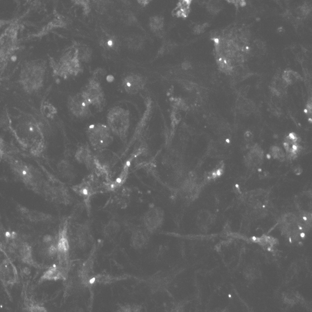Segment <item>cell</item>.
<instances>
[{"label":"cell","instance_id":"cell-1","mask_svg":"<svg viewBox=\"0 0 312 312\" xmlns=\"http://www.w3.org/2000/svg\"><path fill=\"white\" fill-rule=\"evenodd\" d=\"M11 126L12 136L22 149L34 158H41L46 150V140L44 128L38 120L32 115L20 118Z\"/></svg>","mask_w":312,"mask_h":312},{"label":"cell","instance_id":"cell-2","mask_svg":"<svg viewBox=\"0 0 312 312\" xmlns=\"http://www.w3.org/2000/svg\"><path fill=\"white\" fill-rule=\"evenodd\" d=\"M46 72V62L42 60L25 62L19 75V82L24 92L28 94L38 92L44 87Z\"/></svg>","mask_w":312,"mask_h":312},{"label":"cell","instance_id":"cell-3","mask_svg":"<svg viewBox=\"0 0 312 312\" xmlns=\"http://www.w3.org/2000/svg\"><path fill=\"white\" fill-rule=\"evenodd\" d=\"M4 160L14 175L25 186L36 191L42 190L44 180L40 171L34 166L14 154L8 156Z\"/></svg>","mask_w":312,"mask_h":312},{"label":"cell","instance_id":"cell-4","mask_svg":"<svg viewBox=\"0 0 312 312\" xmlns=\"http://www.w3.org/2000/svg\"><path fill=\"white\" fill-rule=\"evenodd\" d=\"M20 24L12 22L0 35V76L18 48Z\"/></svg>","mask_w":312,"mask_h":312},{"label":"cell","instance_id":"cell-5","mask_svg":"<svg viewBox=\"0 0 312 312\" xmlns=\"http://www.w3.org/2000/svg\"><path fill=\"white\" fill-rule=\"evenodd\" d=\"M51 66L55 76L64 79L76 76L82 68L78 58L77 46H72L62 55L58 62L51 61Z\"/></svg>","mask_w":312,"mask_h":312},{"label":"cell","instance_id":"cell-6","mask_svg":"<svg viewBox=\"0 0 312 312\" xmlns=\"http://www.w3.org/2000/svg\"><path fill=\"white\" fill-rule=\"evenodd\" d=\"M108 126L122 142L127 140L130 128V112L120 107L112 108L107 116Z\"/></svg>","mask_w":312,"mask_h":312},{"label":"cell","instance_id":"cell-7","mask_svg":"<svg viewBox=\"0 0 312 312\" xmlns=\"http://www.w3.org/2000/svg\"><path fill=\"white\" fill-rule=\"evenodd\" d=\"M86 134L90 146L96 150L107 149L113 142L112 133L105 124L99 123L90 126Z\"/></svg>","mask_w":312,"mask_h":312},{"label":"cell","instance_id":"cell-8","mask_svg":"<svg viewBox=\"0 0 312 312\" xmlns=\"http://www.w3.org/2000/svg\"><path fill=\"white\" fill-rule=\"evenodd\" d=\"M82 92L90 106L100 110L104 107L105 95L100 82L90 78Z\"/></svg>","mask_w":312,"mask_h":312},{"label":"cell","instance_id":"cell-9","mask_svg":"<svg viewBox=\"0 0 312 312\" xmlns=\"http://www.w3.org/2000/svg\"><path fill=\"white\" fill-rule=\"evenodd\" d=\"M68 108L72 115L80 119H84L92 115L90 104L82 92L70 96L68 100Z\"/></svg>","mask_w":312,"mask_h":312},{"label":"cell","instance_id":"cell-10","mask_svg":"<svg viewBox=\"0 0 312 312\" xmlns=\"http://www.w3.org/2000/svg\"><path fill=\"white\" fill-rule=\"evenodd\" d=\"M95 155L94 170L96 172L106 174L116 162L117 156L107 149L98 150Z\"/></svg>","mask_w":312,"mask_h":312},{"label":"cell","instance_id":"cell-11","mask_svg":"<svg viewBox=\"0 0 312 312\" xmlns=\"http://www.w3.org/2000/svg\"><path fill=\"white\" fill-rule=\"evenodd\" d=\"M18 280L16 266L10 259H4L0 264V280L5 286H14Z\"/></svg>","mask_w":312,"mask_h":312},{"label":"cell","instance_id":"cell-12","mask_svg":"<svg viewBox=\"0 0 312 312\" xmlns=\"http://www.w3.org/2000/svg\"><path fill=\"white\" fill-rule=\"evenodd\" d=\"M146 84L145 78L140 74H132L127 75L122 80L123 89L128 94L135 95L144 89Z\"/></svg>","mask_w":312,"mask_h":312},{"label":"cell","instance_id":"cell-13","mask_svg":"<svg viewBox=\"0 0 312 312\" xmlns=\"http://www.w3.org/2000/svg\"><path fill=\"white\" fill-rule=\"evenodd\" d=\"M164 212L160 208H154L148 211L144 216V223L146 228L150 232H154L162 225Z\"/></svg>","mask_w":312,"mask_h":312},{"label":"cell","instance_id":"cell-14","mask_svg":"<svg viewBox=\"0 0 312 312\" xmlns=\"http://www.w3.org/2000/svg\"><path fill=\"white\" fill-rule=\"evenodd\" d=\"M74 158L78 162L86 166L88 170H94L95 155L90 150L89 145L80 146L75 152Z\"/></svg>","mask_w":312,"mask_h":312},{"label":"cell","instance_id":"cell-15","mask_svg":"<svg viewBox=\"0 0 312 312\" xmlns=\"http://www.w3.org/2000/svg\"><path fill=\"white\" fill-rule=\"evenodd\" d=\"M72 190L84 198H89L94 192V180L92 178L84 180L80 184L74 186Z\"/></svg>","mask_w":312,"mask_h":312},{"label":"cell","instance_id":"cell-16","mask_svg":"<svg viewBox=\"0 0 312 312\" xmlns=\"http://www.w3.org/2000/svg\"><path fill=\"white\" fill-rule=\"evenodd\" d=\"M264 153L262 150L258 145L254 146L246 155L245 161L246 165L254 166L258 165L262 160Z\"/></svg>","mask_w":312,"mask_h":312},{"label":"cell","instance_id":"cell-17","mask_svg":"<svg viewBox=\"0 0 312 312\" xmlns=\"http://www.w3.org/2000/svg\"><path fill=\"white\" fill-rule=\"evenodd\" d=\"M149 240V236L144 230H136L133 232L132 236V246L136 249H140L146 245Z\"/></svg>","mask_w":312,"mask_h":312},{"label":"cell","instance_id":"cell-18","mask_svg":"<svg viewBox=\"0 0 312 312\" xmlns=\"http://www.w3.org/2000/svg\"><path fill=\"white\" fill-rule=\"evenodd\" d=\"M57 170L60 175L66 180H72L74 177V168L68 160H62L57 165Z\"/></svg>","mask_w":312,"mask_h":312},{"label":"cell","instance_id":"cell-19","mask_svg":"<svg viewBox=\"0 0 312 312\" xmlns=\"http://www.w3.org/2000/svg\"><path fill=\"white\" fill-rule=\"evenodd\" d=\"M192 0H178L177 5L173 10V14L178 18L188 17L190 12Z\"/></svg>","mask_w":312,"mask_h":312},{"label":"cell","instance_id":"cell-20","mask_svg":"<svg viewBox=\"0 0 312 312\" xmlns=\"http://www.w3.org/2000/svg\"><path fill=\"white\" fill-rule=\"evenodd\" d=\"M66 26V22L62 16H58L54 18V20H52L51 22H49V24H46V26L44 27V28L42 30V31L40 32V36H44V35L48 34L50 32L52 31L54 29L59 28H62Z\"/></svg>","mask_w":312,"mask_h":312},{"label":"cell","instance_id":"cell-21","mask_svg":"<svg viewBox=\"0 0 312 312\" xmlns=\"http://www.w3.org/2000/svg\"><path fill=\"white\" fill-rule=\"evenodd\" d=\"M60 279H65L64 274L58 266H54L45 272L41 278V281L58 280Z\"/></svg>","mask_w":312,"mask_h":312},{"label":"cell","instance_id":"cell-22","mask_svg":"<svg viewBox=\"0 0 312 312\" xmlns=\"http://www.w3.org/2000/svg\"><path fill=\"white\" fill-rule=\"evenodd\" d=\"M20 211L22 214L24 216L25 218H28L30 220L34 221H42L48 220L49 216L45 214H42L41 212H37V211H31L27 210L26 208H20Z\"/></svg>","mask_w":312,"mask_h":312},{"label":"cell","instance_id":"cell-23","mask_svg":"<svg viewBox=\"0 0 312 312\" xmlns=\"http://www.w3.org/2000/svg\"><path fill=\"white\" fill-rule=\"evenodd\" d=\"M164 25V20L162 16H155L150 18V30L156 34H160Z\"/></svg>","mask_w":312,"mask_h":312},{"label":"cell","instance_id":"cell-24","mask_svg":"<svg viewBox=\"0 0 312 312\" xmlns=\"http://www.w3.org/2000/svg\"><path fill=\"white\" fill-rule=\"evenodd\" d=\"M206 8L210 14L215 15L222 11L224 4L222 0H208Z\"/></svg>","mask_w":312,"mask_h":312},{"label":"cell","instance_id":"cell-25","mask_svg":"<svg viewBox=\"0 0 312 312\" xmlns=\"http://www.w3.org/2000/svg\"><path fill=\"white\" fill-rule=\"evenodd\" d=\"M78 58L80 62H88L90 61L92 57V51L90 48L85 45L77 46Z\"/></svg>","mask_w":312,"mask_h":312},{"label":"cell","instance_id":"cell-26","mask_svg":"<svg viewBox=\"0 0 312 312\" xmlns=\"http://www.w3.org/2000/svg\"><path fill=\"white\" fill-rule=\"evenodd\" d=\"M120 226L116 221L110 220L105 226L104 233L106 236L112 238L119 233Z\"/></svg>","mask_w":312,"mask_h":312},{"label":"cell","instance_id":"cell-27","mask_svg":"<svg viewBox=\"0 0 312 312\" xmlns=\"http://www.w3.org/2000/svg\"><path fill=\"white\" fill-rule=\"evenodd\" d=\"M144 40L140 36H130L127 40V45L130 49L140 50L144 46Z\"/></svg>","mask_w":312,"mask_h":312},{"label":"cell","instance_id":"cell-28","mask_svg":"<svg viewBox=\"0 0 312 312\" xmlns=\"http://www.w3.org/2000/svg\"><path fill=\"white\" fill-rule=\"evenodd\" d=\"M100 44L107 50H116L119 47V42L114 37L108 36L100 41Z\"/></svg>","mask_w":312,"mask_h":312},{"label":"cell","instance_id":"cell-29","mask_svg":"<svg viewBox=\"0 0 312 312\" xmlns=\"http://www.w3.org/2000/svg\"><path fill=\"white\" fill-rule=\"evenodd\" d=\"M12 154V150L10 148L4 138L0 136V160H4L8 156Z\"/></svg>","mask_w":312,"mask_h":312},{"label":"cell","instance_id":"cell-30","mask_svg":"<svg viewBox=\"0 0 312 312\" xmlns=\"http://www.w3.org/2000/svg\"><path fill=\"white\" fill-rule=\"evenodd\" d=\"M295 12L296 16H298V19L302 21V20L306 19V17L310 14L311 7L310 5L304 4L296 8Z\"/></svg>","mask_w":312,"mask_h":312},{"label":"cell","instance_id":"cell-31","mask_svg":"<svg viewBox=\"0 0 312 312\" xmlns=\"http://www.w3.org/2000/svg\"><path fill=\"white\" fill-rule=\"evenodd\" d=\"M282 79L286 85L292 84L300 78V75L293 70H286L284 72Z\"/></svg>","mask_w":312,"mask_h":312},{"label":"cell","instance_id":"cell-32","mask_svg":"<svg viewBox=\"0 0 312 312\" xmlns=\"http://www.w3.org/2000/svg\"><path fill=\"white\" fill-rule=\"evenodd\" d=\"M41 110L42 114L46 118H52L56 114V108L49 102H45L42 103Z\"/></svg>","mask_w":312,"mask_h":312},{"label":"cell","instance_id":"cell-33","mask_svg":"<svg viewBox=\"0 0 312 312\" xmlns=\"http://www.w3.org/2000/svg\"><path fill=\"white\" fill-rule=\"evenodd\" d=\"M270 152L272 156L276 160H285V153L281 148L278 146H274L271 148Z\"/></svg>","mask_w":312,"mask_h":312},{"label":"cell","instance_id":"cell-34","mask_svg":"<svg viewBox=\"0 0 312 312\" xmlns=\"http://www.w3.org/2000/svg\"><path fill=\"white\" fill-rule=\"evenodd\" d=\"M72 1L74 2V4L82 7L84 11H89L90 0H72Z\"/></svg>","mask_w":312,"mask_h":312},{"label":"cell","instance_id":"cell-35","mask_svg":"<svg viewBox=\"0 0 312 312\" xmlns=\"http://www.w3.org/2000/svg\"><path fill=\"white\" fill-rule=\"evenodd\" d=\"M140 306L135 305H126L120 306V310L122 312H137L140 311Z\"/></svg>","mask_w":312,"mask_h":312},{"label":"cell","instance_id":"cell-36","mask_svg":"<svg viewBox=\"0 0 312 312\" xmlns=\"http://www.w3.org/2000/svg\"><path fill=\"white\" fill-rule=\"evenodd\" d=\"M228 4L234 5L236 8L239 7L245 6L246 4V0H225Z\"/></svg>","mask_w":312,"mask_h":312},{"label":"cell","instance_id":"cell-37","mask_svg":"<svg viewBox=\"0 0 312 312\" xmlns=\"http://www.w3.org/2000/svg\"><path fill=\"white\" fill-rule=\"evenodd\" d=\"M208 25L207 24H198L195 26L194 28V32L196 34H202L203 32H205L206 28Z\"/></svg>","mask_w":312,"mask_h":312},{"label":"cell","instance_id":"cell-38","mask_svg":"<svg viewBox=\"0 0 312 312\" xmlns=\"http://www.w3.org/2000/svg\"><path fill=\"white\" fill-rule=\"evenodd\" d=\"M244 139H245L246 142H252L254 139L253 133L250 132V130H248L244 134Z\"/></svg>","mask_w":312,"mask_h":312},{"label":"cell","instance_id":"cell-39","mask_svg":"<svg viewBox=\"0 0 312 312\" xmlns=\"http://www.w3.org/2000/svg\"><path fill=\"white\" fill-rule=\"evenodd\" d=\"M138 1L140 4L146 6V5L149 4L152 2V0H138Z\"/></svg>","mask_w":312,"mask_h":312},{"label":"cell","instance_id":"cell-40","mask_svg":"<svg viewBox=\"0 0 312 312\" xmlns=\"http://www.w3.org/2000/svg\"><path fill=\"white\" fill-rule=\"evenodd\" d=\"M274 1H275L276 2H279V0H274Z\"/></svg>","mask_w":312,"mask_h":312}]
</instances>
